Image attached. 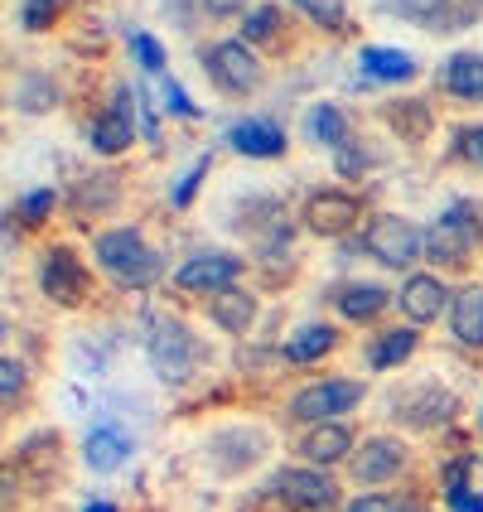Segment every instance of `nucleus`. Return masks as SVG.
I'll return each mask as SVG.
<instances>
[{"instance_id": "obj_12", "label": "nucleus", "mask_w": 483, "mask_h": 512, "mask_svg": "<svg viewBox=\"0 0 483 512\" xmlns=\"http://www.w3.org/2000/svg\"><path fill=\"white\" fill-rule=\"evenodd\" d=\"M397 305L411 324H430V319H440L445 305H455V300H450V290H445V281H440L435 271H421V276H411V281L401 285Z\"/></svg>"}, {"instance_id": "obj_35", "label": "nucleus", "mask_w": 483, "mask_h": 512, "mask_svg": "<svg viewBox=\"0 0 483 512\" xmlns=\"http://www.w3.org/2000/svg\"><path fill=\"white\" fill-rule=\"evenodd\" d=\"M450 508L455 512H483V493H469V488H464V493H450Z\"/></svg>"}, {"instance_id": "obj_10", "label": "nucleus", "mask_w": 483, "mask_h": 512, "mask_svg": "<svg viewBox=\"0 0 483 512\" xmlns=\"http://www.w3.org/2000/svg\"><path fill=\"white\" fill-rule=\"evenodd\" d=\"M358 223V199L343 194V189H319L305 203V228L319 237H343V232Z\"/></svg>"}, {"instance_id": "obj_32", "label": "nucleus", "mask_w": 483, "mask_h": 512, "mask_svg": "<svg viewBox=\"0 0 483 512\" xmlns=\"http://www.w3.org/2000/svg\"><path fill=\"white\" fill-rule=\"evenodd\" d=\"M459 155H464L474 170H483V126H464V131H459Z\"/></svg>"}, {"instance_id": "obj_8", "label": "nucleus", "mask_w": 483, "mask_h": 512, "mask_svg": "<svg viewBox=\"0 0 483 512\" xmlns=\"http://www.w3.org/2000/svg\"><path fill=\"white\" fill-rule=\"evenodd\" d=\"M474 237H479L474 208H469V203H455V208H445V218L426 232V252L440 256V261H464V252L474 247Z\"/></svg>"}, {"instance_id": "obj_27", "label": "nucleus", "mask_w": 483, "mask_h": 512, "mask_svg": "<svg viewBox=\"0 0 483 512\" xmlns=\"http://www.w3.org/2000/svg\"><path fill=\"white\" fill-rule=\"evenodd\" d=\"M208 170H213V160L203 155L199 165H194V170H189L184 179H179V189H174V208H189V199H194V189H199L203 179H208Z\"/></svg>"}, {"instance_id": "obj_19", "label": "nucleus", "mask_w": 483, "mask_h": 512, "mask_svg": "<svg viewBox=\"0 0 483 512\" xmlns=\"http://www.w3.org/2000/svg\"><path fill=\"white\" fill-rule=\"evenodd\" d=\"M387 305H392V295H387L382 285H348V290H339V314L343 319H353V324L377 319Z\"/></svg>"}, {"instance_id": "obj_6", "label": "nucleus", "mask_w": 483, "mask_h": 512, "mask_svg": "<svg viewBox=\"0 0 483 512\" xmlns=\"http://www.w3.org/2000/svg\"><path fill=\"white\" fill-rule=\"evenodd\" d=\"M242 276V256H228V252H208V256H194L174 271V285L189 290V295H223L232 290Z\"/></svg>"}, {"instance_id": "obj_30", "label": "nucleus", "mask_w": 483, "mask_h": 512, "mask_svg": "<svg viewBox=\"0 0 483 512\" xmlns=\"http://www.w3.org/2000/svg\"><path fill=\"white\" fill-rule=\"evenodd\" d=\"M54 189H34V194H29L25 203H20V218H25V223H39V218H49V213H54Z\"/></svg>"}, {"instance_id": "obj_18", "label": "nucleus", "mask_w": 483, "mask_h": 512, "mask_svg": "<svg viewBox=\"0 0 483 512\" xmlns=\"http://www.w3.org/2000/svg\"><path fill=\"white\" fill-rule=\"evenodd\" d=\"M256 319V295L252 290H242V285H232L223 295H213V324L218 329H228V334H247Z\"/></svg>"}, {"instance_id": "obj_9", "label": "nucleus", "mask_w": 483, "mask_h": 512, "mask_svg": "<svg viewBox=\"0 0 483 512\" xmlns=\"http://www.w3.org/2000/svg\"><path fill=\"white\" fill-rule=\"evenodd\" d=\"M39 281H44V295L58 300V305H83L87 271H83V261L68 252V247H49L44 266H39Z\"/></svg>"}, {"instance_id": "obj_37", "label": "nucleus", "mask_w": 483, "mask_h": 512, "mask_svg": "<svg viewBox=\"0 0 483 512\" xmlns=\"http://www.w3.org/2000/svg\"><path fill=\"white\" fill-rule=\"evenodd\" d=\"M83 512H116V508H112V503H87Z\"/></svg>"}, {"instance_id": "obj_24", "label": "nucleus", "mask_w": 483, "mask_h": 512, "mask_svg": "<svg viewBox=\"0 0 483 512\" xmlns=\"http://www.w3.org/2000/svg\"><path fill=\"white\" fill-rule=\"evenodd\" d=\"M305 126H310V136L319 145H334V150H343V145H348V116H343L339 107H329V102L310 107Z\"/></svg>"}, {"instance_id": "obj_4", "label": "nucleus", "mask_w": 483, "mask_h": 512, "mask_svg": "<svg viewBox=\"0 0 483 512\" xmlns=\"http://www.w3.org/2000/svg\"><path fill=\"white\" fill-rule=\"evenodd\" d=\"M363 247H368L382 266H416L421 252H426V232L416 228V223H406V218H392V213H382V218H372L368 237H363Z\"/></svg>"}, {"instance_id": "obj_33", "label": "nucleus", "mask_w": 483, "mask_h": 512, "mask_svg": "<svg viewBox=\"0 0 483 512\" xmlns=\"http://www.w3.org/2000/svg\"><path fill=\"white\" fill-rule=\"evenodd\" d=\"M54 20V0H25V29H44Z\"/></svg>"}, {"instance_id": "obj_23", "label": "nucleus", "mask_w": 483, "mask_h": 512, "mask_svg": "<svg viewBox=\"0 0 483 512\" xmlns=\"http://www.w3.org/2000/svg\"><path fill=\"white\" fill-rule=\"evenodd\" d=\"M411 353H416V329H387V334L368 348V363L377 372H392L397 363H406Z\"/></svg>"}, {"instance_id": "obj_36", "label": "nucleus", "mask_w": 483, "mask_h": 512, "mask_svg": "<svg viewBox=\"0 0 483 512\" xmlns=\"http://www.w3.org/2000/svg\"><path fill=\"white\" fill-rule=\"evenodd\" d=\"M203 5H208V15H218V20H228V15H237V10H242L247 0H203Z\"/></svg>"}, {"instance_id": "obj_11", "label": "nucleus", "mask_w": 483, "mask_h": 512, "mask_svg": "<svg viewBox=\"0 0 483 512\" xmlns=\"http://www.w3.org/2000/svg\"><path fill=\"white\" fill-rule=\"evenodd\" d=\"M401 464H406V450H401V440L392 435H372L358 445V455H353V479L358 484H387V479H397Z\"/></svg>"}, {"instance_id": "obj_13", "label": "nucleus", "mask_w": 483, "mask_h": 512, "mask_svg": "<svg viewBox=\"0 0 483 512\" xmlns=\"http://www.w3.org/2000/svg\"><path fill=\"white\" fill-rule=\"evenodd\" d=\"M136 87H116V102L112 112H102L97 121H92V150L97 155H121L126 145H131V97Z\"/></svg>"}, {"instance_id": "obj_2", "label": "nucleus", "mask_w": 483, "mask_h": 512, "mask_svg": "<svg viewBox=\"0 0 483 512\" xmlns=\"http://www.w3.org/2000/svg\"><path fill=\"white\" fill-rule=\"evenodd\" d=\"M145 348H150V363H155V372H160L165 382H189L194 368H199V339H194L174 314H160V319L150 324Z\"/></svg>"}, {"instance_id": "obj_5", "label": "nucleus", "mask_w": 483, "mask_h": 512, "mask_svg": "<svg viewBox=\"0 0 483 512\" xmlns=\"http://www.w3.org/2000/svg\"><path fill=\"white\" fill-rule=\"evenodd\" d=\"M271 488H276V498H281L285 508H295V512H329L339 503V484H334L324 469H314V464H305V469H281V474L271 479Z\"/></svg>"}, {"instance_id": "obj_1", "label": "nucleus", "mask_w": 483, "mask_h": 512, "mask_svg": "<svg viewBox=\"0 0 483 512\" xmlns=\"http://www.w3.org/2000/svg\"><path fill=\"white\" fill-rule=\"evenodd\" d=\"M97 261H102V271L112 276L121 290H145V285L160 281V271H165V261L145 247V237L136 228H112L102 232L97 242Z\"/></svg>"}, {"instance_id": "obj_14", "label": "nucleus", "mask_w": 483, "mask_h": 512, "mask_svg": "<svg viewBox=\"0 0 483 512\" xmlns=\"http://www.w3.org/2000/svg\"><path fill=\"white\" fill-rule=\"evenodd\" d=\"M300 455H305V464H314V469H329V464H339V459L353 455V430L339 426V421L310 426L305 440H300Z\"/></svg>"}, {"instance_id": "obj_15", "label": "nucleus", "mask_w": 483, "mask_h": 512, "mask_svg": "<svg viewBox=\"0 0 483 512\" xmlns=\"http://www.w3.org/2000/svg\"><path fill=\"white\" fill-rule=\"evenodd\" d=\"M228 145L237 150V155L271 160V155H285V131L276 126V121H261V116H252V121H237V126H232Z\"/></svg>"}, {"instance_id": "obj_25", "label": "nucleus", "mask_w": 483, "mask_h": 512, "mask_svg": "<svg viewBox=\"0 0 483 512\" xmlns=\"http://www.w3.org/2000/svg\"><path fill=\"white\" fill-rule=\"evenodd\" d=\"M421 503H411V498H397V493H363V498H353L348 512H416Z\"/></svg>"}, {"instance_id": "obj_16", "label": "nucleus", "mask_w": 483, "mask_h": 512, "mask_svg": "<svg viewBox=\"0 0 483 512\" xmlns=\"http://www.w3.org/2000/svg\"><path fill=\"white\" fill-rule=\"evenodd\" d=\"M126 455H131V435H126V430H116V426H97L83 440L87 469H97V474H112V469H121V464H126Z\"/></svg>"}, {"instance_id": "obj_17", "label": "nucleus", "mask_w": 483, "mask_h": 512, "mask_svg": "<svg viewBox=\"0 0 483 512\" xmlns=\"http://www.w3.org/2000/svg\"><path fill=\"white\" fill-rule=\"evenodd\" d=\"M450 329L459 343H474L483 348V285H464L450 305Z\"/></svg>"}, {"instance_id": "obj_20", "label": "nucleus", "mask_w": 483, "mask_h": 512, "mask_svg": "<svg viewBox=\"0 0 483 512\" xmlns=\"http://www.w3.org/2000/svg\"><path fill=\"white\" fill-rule=\"evenodd\" d=\"M445 87L459 102H483V54H455L445 68Z\"/></svg>"}, {"instance_id": "obj_26", "label": "nucleus", "mask_w": 483, "mask_h": 512, "mask_svg": "<svg viewBox=\"0 0 483 512\" xmlns=\"http://www.w3.org/2000/svg\"><path fill=\"white\" fill-rule=\"evenodd\" d=\"M276 25H281V10H276V5H261V10H252V15H247V25H242V39H247V44H256V39L276 34Z\"/></svg>"}, {"instance_id": "obj_21", "label": "nucleus", "mask_w": 483, "mask_h": 512, "mask_svg": "<svg viewBox=\"0 0 483 512\" xmlns=\"http://www.w3.org/2000/svg\"><path fill=\"white\" fill-rule=\"evenodd\" d=\"M363 68H368V78H377V83H406V78H416V63L401 54V49H382V44L363 49Z\"/></svg>"}, {"instance_id": "obj_3", "label": "nucleus", "mask_w": 483, "mask_h": 512, "mask_svg": "<svg viewBox=\"0 0 483 512\" xmlns=\"http://www.w3.org/2000/svg\"><path fill=\"white\" fill-rule=\"evenodd\" d=\"M363 397H368L363 382H353V377H324V382H310V387H300L290 397V416L305 421V426H324V421H334L343 411H358Z\"/></svg>"}, {"instance_id": "obj_28", "label": "nucleus", "mask_w": 483, "mask_h": 512, "mask_svg": "<svg viewBox=\"0 0 483 512\" xmlns=\"http://www.w3.org/2000/svg\"><path fill=\"white\" fill-rule=\"evenodd\" d=\"M295 5L319 25H343V0H295Z\"/></svg>"}, {"instance_id": "obj_22", "label": "nucleus", "mask_w": 483, "mask_h": 512, "mask_svg": "<svg viewBox=\"0 0 483 512\" xmlns=\"http://www.w3.org/2000/svg\"><path fill=\"white\" fill-rule=\"evenodd\" d=\"M334 343H339V334L329 324H305L295 339L285 343V358L290 363H319L324 353H334Z\"/></svg>"}, {"instance_id": "obj_31", "label": "nucleus", "mask_w": 483, "mask_h": 512, "mask_svg": "<svg viewBox=\"0 0 483 512\" xmlns=\"http://www.w3.org/2000/svg\"><path fill=\"white\" fill-rule=\"evenodd\" d=\"M20 387H25V368H20L15 358H5V363H0V397H5V406L20 397Z\"/></svg>"}, {"instance_id": "obj_34", "label": "nucleus", "mask_w": 483, "mask_h": 512, "mask_svg": "<svg viewBox=\"0 0 483 512\" xmlns=\"http://www.w3.org/2000/svg\"><path fill=\"white\" fill-rule=\"evenodd\" d=\"M165 97H170V107H174L179 116H194V102L184 97V87L174 83V78H165Z\"/></svg>"}, {"instance_id": "obj_7", "label": "nucleus", "mask_w": 483, "mask_h": 512, "mask_svg": "<svg viewBox=\"0 0 483 512\" xmlns=\"http://www.w3.org/2000/svg\"><path fill=\"white\" fill-rule=\"evenodd\" d=\"M208 68H213L218 87H228V92H252V87H261V78H266V68H261V58L252 54L247 39H223V44L208 54Z\"/></svg>"}, {"instance_id": "obj_29", "label": "nucleus", "mask_w": 483, "mask_h": 512, "mask_svg": "<svg viewBox=\"0 0 483 512\" xmlns=\"http://www.w3.org/2000/svg\"><path fill=\"white\" fill-rule=\"evenodd\" d=\"M131 49H136V58H141L150 73H165V49H160L150 34H131Z\"/></svg>"}]
</instances>
